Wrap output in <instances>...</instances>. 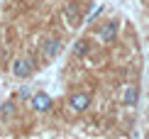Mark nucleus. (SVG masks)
<instances>
[{
    "label": "nucleus",
    "instance_id": "nucleus-9",
    "mask_svg": "<svg viewBox=\"0 0 149 139\" xmlns=\"http://www.w3.org/2000/svg\"><path fill=\"white\" fill-rule=\"evenodd\" d=\"M66 15H69V22H78V5H76V3H69Z\"/></svg>",
    "mask_w": 149,
    "mask_h": 139
},
{
    "label": "nucleus",
    "instance_id": "nucleus-5",
    "mask_svg": "<svg viewBox=\"0 0 149 139\" xmlns=\"http://www.w3.org/2000/svg\"><path fill=\"white\" fill-rule=\"evenodd\" d=\"M98 37H100V42H105V44L115 42V37H117V22L115 20L103 22L100 27H98Z\"/></svg>",
    "mask_w": 149,
    "mask_h": 139
},
{
    "label": "nucleus",
    "instance_id": "nucleus-3",
    "mask_svg": "<svg viewBox=\"0 0 149 139\" xmlns=\"http://www.w3.org/2000/svg\"><path fill=\"white\" fill-rule=\"evenodd\" d=\"M69 107H71V112H86L91 107V95L86 90L71 93V95H69Z\"/></svg>",
    "mask_w": 149,
    "mask_h": 139
},
{
    "label": "nucleus",
    "instance_id": "nucleus-11",
    "mask_svg": "<svg viewBox=\"0 0 149 139\" xmlns=\"http://www.w3.org/2000/svg\"><path fill=\"white\" fill-rule=\"evenodd\" d=\"M32 88H29V85H22L20 88V90H17V98H20V100H29V95H32Z\"/></svg>",
    "mask_w": 149,
    "mask_h": 139
},
{
    "label": "nucleus",
    "instance_id": "nucleus-8",
    "mask_svg": "<svg viewBox=\"0 0 149 139\" xmlns=\"http://www.w3.org/2000/svg\"><path fill=\"white\" fill-rule=\"evenodd\" d=\"M91 51V42L88 39H78L73 44V56H78V59H83V56H88Z\"/></svg>",
    "mask_w": 149,
    "mask_h": 139
},
{
    "label": "nucleus",
    "instance_id": "nucleus-1",
    "mask_svg": "<svg viewBox=\"0 0 149 139\" xmlns=\"http://www.w3.org/2000/svg\"><path fill=\"white\" fill-rule=\"evenodd\" d=\"M34 71H37V61H34L32 54H22V56H17V59L10 64L12 78H20V81H27Z\"/></svg>",
    "mask_w": 149,
    "mask_h": 139
},
{
    "label": "nucleus",
    "instance_id": "nucleus-7",
    "mask_svg": "<svg viewBox=\"0 0 149 139\" xmlns=\"http://www.w3.org/2000/svg\"><path fill=\"white\" fill-rule=\"evenodd\" d=\"M15 112H17V105H15V100H3V103H0V117H3V120H10V117H15Z\"/></svg>",
    "mask_w": 149,
    "mask_h": 139
},
{
    "label": "nucleus",
    "instance_id": "nucleus-2",
    "mask_svg": "<svg viewBox=\"0 0 149 139\" xmlns=\"http://www.w3.org/2000/svg\"><path fill=\"white\" fill-rule=\"evenodd\" d=\"M52 95H47L44 90H37V93H32L29 95V107H32L34 112H39V115H44V112H49L52 110Z\"/></svg>",
    "mask_w": 149,
    "mask_h": 139
},
{
    "label": "nucleus",
    "instance_id": "nucleus-4",
    "mask_svg": "<svg viewBox=\"0 0 149 139\" xmlns=\"http://www.w3.org/2000/svg\"><path fill=\"white\" fill-rule=\"evenodd\" d=\"M61 49H64V42H61L59 37H47V39L42 42V54H44L47 61L56 59V56L61 54Z\"/></svg>",
    "mask_w": 149,
    "mask_h": 139
},
{
    "label": "nucleus",
    "instance_id": "nucleus-6",
    "mask_svg": "<svg viewBox=\"0 0 149 139\" xmlns=\"http://www.w3.org/2000/svg\"><path fill=\"white\" fill-rule=\"evenodd\" d=\"M137 100H139V88L134 85V83L125 85V93H122V105H125V107H134V105H137Z\"/></svg>",
    "mask_w": 149,
    "mask_h": 139
},
{
    "label": "nucleus",
    "instance_id": "nucleus-10",
    "mask_svg": "<svg viewBox=\"0 0 149 139\" xmlns=\"http://www.w3.org/2000/svg\"><path fill=\"white\" fill-rule=\"evenodd\" d=\"M100 12H103V5H98V8H93L91 12H88V15H86V22H93V20H95V17H100Z\"/></svg>",
    "mask_w": 149,
    "mask_h": 139
}]
</instances>
